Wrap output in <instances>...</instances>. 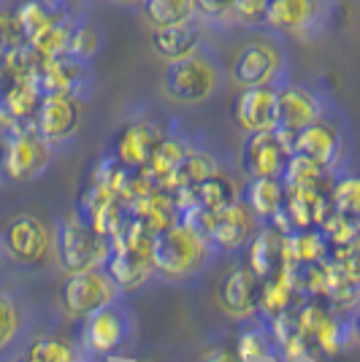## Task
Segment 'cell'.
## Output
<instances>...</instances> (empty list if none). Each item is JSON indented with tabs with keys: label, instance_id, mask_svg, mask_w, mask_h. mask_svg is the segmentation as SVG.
I'll return each instance as SVG.
<instances>
[{
	"label": "cell",
	"instance_id": "obj_1",
	"mask_svg": "<svg viewBox=\"0 0 360 362\" xmlns=\"http://www.w3.org/2000/svg\"><path fill=\"white\" fill-rule=\"evenodd\" d=\"M227 81H230L227 65L209 44H203L187 57L165 62L160 92L168 103L190 108L209 103L214 95L225 90Z\"/></svg>",
	"mask_w": 360,
	"mask_h": 362
},
{
	"label": "cell",
	"instance_id": "obj_2",
	"mask_svg": "<svg viewBox=\"0 0 360 362\" xmlns=\"http://www.w3.org/2000/svg\"><path fill=\"white\" fill-rule=\"evenodd\" d=\"M217 252L203 233L184 222H174L152 235V265L163 281L171 284H193L217 259Z\"/></svg>",
	"mask_w": 360,
	"mask_h": 362
},
{
	"label": "cell",
	"instance_id": "obj_3",
	"mask_svg": "<svg viewBox=\"0 0 360 362\" xmlns=\"http://www.w3.org/2000/svg\"><path fill=\"white\" fill-rule=\"evenodd\" d=\"M230 84L239 90L249 87H282L290 81V52L285 41L274 33L255 35L236 49L227 65Z\"/></svg>",
	"mask_w": 360,
	"mask_h": 362
},
{
	"label": "cell",
	"instance_id": "obj_4",
	"mask_svg": "<svg viewBox=\"0 0 360 362\" xmlns=\"http://www.w3.org/2000/svg\"><path fill=\"white\" fill-rule=\"evenodd\" d=\"M333 22V0H271L263 28L274 35H293L298 41H315Z\"/></svg>",
	"mask_w": 360,
	"mask_h": 362
},
{
	"label": "cell",
	"instance_id": "obj_5",
	"mask_svg": "<svg viewBox=\"0 0 360 362\" xmlns=\"http://www.w3.org/2000/svg\"><path fill=\"white\" fill-rule=\"evenodd\" d=\"M135 335V317L125 298L108 303L103 308L92 311L84 325V338L81 346L84 354H90L95 360H106L111 354H117L133 341Z\"/></svg>",
	"mask_w": 360,
	"mask_h": 362
},
{
	"label": "cell",
	"instance_id": "obj_6",
	"mask_svg": "<svg viewBox=\"0 0 360 362\" xmlns=\"http://www.w3.org/2000/svg\"><path fill=\"white\" fill-rule=\"evenodd\" d=\"M57 246V262L65 273L90 271L98 265H106V259L111 255V243L98 230H92L84 219L68 216L57 225L55 235Z\"/></svg>",
	"mask_w": 360,
	"mask_h": 362
},
{
	"label": "cell",
	"instance_id": "obj_7",
	"mask_svg": "<svg viewBox=\"0 0 360 362\" xmlns=\"http://www.w3.org/2000/svg\"><path fill=\"white\" fill-rule=\"evenodd\" d=\"M279 124H276V133L285 138V141H296L303 127L315 124L317 119L328 117L336 111V100L330 98L325 90L312 87V84H296V81H287L279 90Z\"/></svg>",
	"mask_w": 360,
	"mask_h": 362
},
{
	"label": "cell",
	"instance_id": "obj_8",
	"mask_svg": "<svg viewBox=\"0 0 360 362\" xmlns=\"http://www.w3.org/2000/svg\"><path fill=\"white\" fill-rule=\"evenodd\" d=\"M125 298L120 287L111 281L103 265L90 271L65 273V281L60 284V308L68 317L87 319L92 311L103 308L108 303Z\"/></svg>",
	"mask_w": 360,
	"mask_h": 362
},
{
	"label": "cell",
	"instance_id": "obj_9",
	"mask_svg": "<svg viewBox=\"0 0 360 362\" xmlns=\"http://www.w3.org/2000/svg\"><path fill=\"white\" fill-rule=\"evenodd\" d=\"M293 151L315 160L325 173H336L344 165L347 151H349V133L342 127L339 108L328 117L317 119L315 124L303 127L293 141Z\"/></svg>",
	"mask_w": 360,
	"mask_h": 362
},
{
	"label": "cell",
	"instance_id": "obj_10",
	"mask_svg": "<svg viewBox=\"0 0 360 362\" xmlns=\"http://www.w3.org/2000/svg\"><path fill=\"white\" fill-rule=\"evenodd\" d=\"M55 160V146L33 130H11L3 151V173L16 184H33L44 176Z\"/></svg>",
	"mask_w": 360,
	"mask_h": 362
},
{
	"label": "cell",
	"instance_id": "obj_11",
	"mask_svg": "<svg viewBox=\"0 0 360 362\" xmlns=\"http://www.w3.org/2000/svg\"><path fill=\"white\" fill-rule=\"evenodd\" d=\"M0 246L14 262L25 268H35V265H44L52 255V233L44 219L33 214H16L3 227Z\"/></svg>",
	"mask_w": 360,
	"mask_h": 362
},
{
	"label": "cell",
	"instance_id": "obj_12",
	"mask_svg": "<svg viewBox=\"0 0 360 362\" xmlns=\"http://www.w3.org/2000/svg\"><path fill=\"white\" fill-rule=\"evenodd\" d=\"M293 154V144L285 141L276 130L269 133H249L239 151V168L247 179H266L282 176L287 160Z\"/></svg>",
	"mask_w": 360,
	"mask_h": 362
},
{
	"label": "cell",
	"instance_id": "obj_13",
	"mask_svg": "<svg viewBox=\"0 0 360 362\" xmlns=\"http://www.w3.org/2000/svg\"><path fill=\"white\" fill-rule=\"evenodd\" d=\"M81 124V100L60 92H46L35 108V133L55 149L74 141Z\"/></svg>",
	"mask_w": 360,
	"mask_h": 362
},
{
	"label": "cell",
	"instance_id": "obj_14",
	"mask_svg": "<svg viewBox=\"0 0 360 362\" xmlns=\"http://www.w3.org/2000/svg\"><path fill=\"white\" fill-rule=\"evenodd\" d=\"M257 227H260V222L255 219V214L249 211V206L244 200H233L223 211L214 214V222H211L206 238L217 255L239 257L244 255L247 243L252 241Z\"/></svg>",
	"mask_w": 360,
	"mask_h": 362
},
{
	"label": "cell",
	"instance_id": "obj_15",
	"mask_svg": "<svg viewBox=\"0 0 360 362\" xmlns=\"http://www.w3.org/2000/svg\"><path fill=\"white\" fill-rule=\"evenodd\" d=\"M257 289L260 279L249 271V265L233 262L217 284V303L230 319L247 322L257 317Z\"/></svg>",
	"mask_w": 360,
	"mask_h": 362
},
{
	"label": "cell",
	"instance_id": "obj_16",
	"mask_svg": "<svg viewBox=\"0 0 360 362\" xmlns=\"http://www.w3.org/2000/svg\"><path fill=\"white\" fill-rule=\"evenodd\" d=\"M233 119L244 136L249 133H269L279 124V95L276 87H249L241 90Z\"/></svg>",
	"mask_w": 360,
	"mask_h": 362
},
{
	"label": "cell",
	"instance_id": "obj_17",
	"mask_svg": "<svg viewBox=\"0 0 360 362\" xmlns=\"http://www.w3.org/2000/svg\"><path fill=\"white\" fill-rule=\"evenodd\" d=\"M103 268L122 295H133L138 289H144L157 276L152 265V246L150 249H111Z\"/></svg>",
	"mask_w": 360,
	"mask_h": 362
},
{
	"label": "cell",
	"instance_id": "obj_18",
	"mask_svg": "<svg viewBox=\"0 0 360 362\" xmlns=\"http://www.w3.org/2000/svg\"><path fill=\"white\" fill-rule=\"evenodd\" d=\"M203 28H206V25H203L201 19H190V22H181V25L150 30L152 52L165 62L187 57L190 52H196V49L203 46Z\"/></svg>",
	"mask_w": 360,
	"mask_h": 362
},
{
	"label": "cell",
	"instance_id": "obj_19",
	"mask_svg": "<svg viewBox=\"0 0 360 362\" xmlns=\"http://www.w3.org/2000/svg\"><path fill=\"white\" fill-rule=\"evenodd\" d=\"M244 255H247L249 271L263 281L266 276H271V273H276L282 268V259H285V235L274 225H260L255 230V235H252V241L247 243Z\"/></svg>",
	"mask_w": 360,
	"mask_h": 362
},
{
	"label": "cell",
	"instance_id": "obj_20",
	"mask_svg": "<svg viewBox=\"0 0 360 362\" xmlns=\"http://www.w3.org/2000/svg\"><path fill=\"white\" fill-rule=\"evenodd\" d=\"M285 184L279 176H266V179H249L244 192H241V200L249 206V211L255 214V219L260 225H271L274 216L282 211L285 206Z\"/></svg>",
	"mask_w": 360,
	"mask_h": 362
},
{
	"label": "cell",
	"instance_id": "obj_21",
	"mask_svg": "<svg viewBox=\"0 0 360 362\" xmlns=\"http://www.w3.org/2000/svg\"><path fill=\"white\" fill-rule=\"evenodd\" d=\"M296 300V279L293 268H279L276 273L266 276L257 289V317L271 322L279 317L282 311H290V305Z\"/></svg>",
	"mask_w": 360,
	"mask_h": 362
},
{
	"label": "cell",
	"instance_id": "obj_22",
	"mask_svg": "<svg viewBox=\"0 0 360 362\" xmlns=\"http://www.w3.org/2000/svg\"><path fill=\"white\" fill-rule=\"evenodd\" d=\"M46 92H60L71 95L76 100L90 98V76H87V62L84 60H55L46 68L44 76V95Z\"/></svg>",
	"mask_w": 360,
	"mask_h": 362
},
{
	"label": "cell",
	"instance_id": "obj_23",
	"mask_svg": "<svg viewBox=\"0 0 360 362\" xmlns=\"http://www.w3.org/2000/svg\"><path fill=\"white\" fill-rule=\"evenodd\" d=\"M247 327L239 335V357L244 362H274L282 360L279 357V346L276 338L271 332V322H266L263 317L247 319Z\"/></svg>",
	"mask_w": 360,
	"mask_h": 362
},
{
	"label": "cell",
	"instance_id": "obj_24",
	"mask_svg": "<svg viewBox=\"0 0 360 362\" xmlns=\"http://www.w3.org/2000/svg\"><path fill=\"white\" fill-rule=\"evenodd\" d=\"M163 138L152 124H133L117 141V160L122 168H144Z\"/></svg>",
	"mask_w": 360,
	"mask_h": 362
},
{
	"label": "cell",
	"instance_id": "obj_25",
	"mask_svg": "<svg viewBox=\"0 0 360 362\" xmlns=\"http://www.w3.org/2000/svg\"><path fill=\"white\" fill-rule=\"evenodd\" d=\"M128 214L133 216L138 225H144L152 235L160 233L165 227H171L179 219V211L174 206L171 197H165L163 192H144L141 197H135L130 203Z\"/></svg>",
	"mask_w": 360,
	"mask_h": 362
},
{
	"label": "cell",
	"instance_id": "obj_26",
	"mask_svg": "<svg viewBox=\"0 0 360 362\" xmlns=\"http://www.w3.org/2000/svg\"><path fill=\"white\" fill-rule=\"evenodd\" d=\"M141 16H144V25L150 30L181 25V22L198 19L196 0H147L141 6Z\"/></svg>",
	"mask_w": 360,
	"mask_h": 362
},
{
	"label": "cell",
	"instance_id": "obj_27",
	"mask_svg": "<svg viewBox=\"0 0 360 362\" xmlns=\"http://www.w3.org/2000/svg\"><path fill=\"white\" fill-rule=\"evenodd\" d=\"M25 327V305L14 292L0 289V351L11 349Z\"/></svg>",
	"mask_w": 360,
	"mask_h": 362
},
{
	"label": "cell",
	"instance_id": "obj_28",
	"mask_svg": "<svg viewBox=\"0 0 360 362\" xmlns=\"http://www.w3.org/2000/svg\"><path fill=\"white\" fill-rule=\"evenodd\" d=\"M79 357L81 354L68 341L57 335H41L16 357V362H76Z\"/></svg>",
	"mask_w": 360,
	"mask_h": 362
},
{
	"label": "cell",
	"instance_id": "obj_29",
	"mask_svg": "<svg viewBox=\"0 0 360 362\" xmlns=\"http://www.w3.org/2000/svg\"><path fill=\"white\" fill-rule=\"evenodd\" d=\"M322 176H325V170L317 165L315 160L293 151L279 179L285 184V189H317V184H320Z\"/></svg>",
	"mask_w": 360,
	"mask_h": 362
},
{
	"label": "cell",
	"instance_id": "obj_30",
	"mask_svg": "<svg viewBox=\"0 0 360 362\" xmlns=\"http://www.w3.org/2000/svg\"><path fill=\"white\" fill-rule=\"evenodd\" d=\"M233 8H236V0H196V16L206 28H217V30L236 28Z\"/></svg>",
	"mask_w": 360,
	"mask_h": 362
},
{
	"label": "cell",
	"instance_id": "obj_31",
	"mask_svg": "<svg viewBox=\"0 0 360 362\" xmlns=\"http://www.w3.org/2000/svg\"><path fill=\"white\" fill-rule=\"evenodd\" d=\"M333 211L360 227V179H342L333 189Z\"/></svg>",
	"mask_w": 360,
	"mask_h": 362
},
{
	"label": "cell",
	"instance_id": "obj_32",
	"mask_svg": "<svg viewBox=\"0 0 360 362\" xmlns=\"http://www.w3.org/2000/svg\"><path fill=\"white\" fill-rule=\"evenodd\" d=\"M271 0H236L233 22L236 28H263V16Z\"/></svg>",
	"mask_w": 360,
	"mask_h": 362
},
{
	"label": "cell",
	"instance_id": "obj_33",
	"mask_svg": "<svg viewBox=\"0 0 360 362\" xmlns=\"http://www.w3.org/2000/svg\"><path fill=\"white\" fill-rule=\"evenodd\" d=\"M201 362H244V360L239 357V351H230V349H217V351L206 354Z\"/></svg>",
	"mask_w": 360,
	"mask_h": 362
},
{
	"label": "cell",
	"instance_id": "obj_34",
	"mask_svg": "<svg viewBox=\"0 0 360 362\" xmlns=\"http://www.w3.org/2000/svg\"><path fill=\"white\" fill-rule=\"evenodd\" d=\"M108 3H114V6H122V8H141L147 0H108Z\"/></svg>",
	"mask_w": 360,
	"mask_h": 362
},
{
	"label": "cell",
	"instance_id": "obj_35",
	"mask_svg": "<svg viewBox=\"0 0 360 362\" xmlns=\"http://www.w3.org/2000/svg\"><path fill=\"white\" fill-rule=\"evenodd\" d=\"M352 327H355V344L360 346V308L352 314Z\"/></svg>",
	"mask_w": 360,
	"mask_h": 362
},
{
	"label": "cell",
	"instance_id": "obj_36",
	"mask_svg": "<svg viewBox=\"0 0 360 362\" xmlns=\"http://www.w3.org/2000/svg\"><path fill=\"white\" fill-rule=\"evenodd\" d=\"M92 360H95V357H90V354H87V357H79L76 362H92Z\"/></svg>",
	"mask_w": 360,
	"mask_h": 362
},
{
	"label": "cell",
	"instance_id": "obj_37",
	"mask_svg": "<svg viewBox=\"0 0 360 362\" xmlns=\"http://www.w3.org/2000/svg\"><path fill=\"white\" fill-rule=\"evenodd\" d=\"M68 3H79V0H68Z\"/></svg>",
	"mask_w": 360,
	"mask_h": 362
},
{
	"label": "cell",
	"instance_id": "obj_38",
	"mask_svg": "<svg viewBox=\"0 0 360 362\" xmlns=\"http://www.w3.org/2000/svg\"><path fill=\"white\" fill-rule=\"evenodd\" d=\"M0 6H3V0H0Z\"/></svg>",
	"mask_w": 360,
	"mask_h": 362
}]
</instances>
